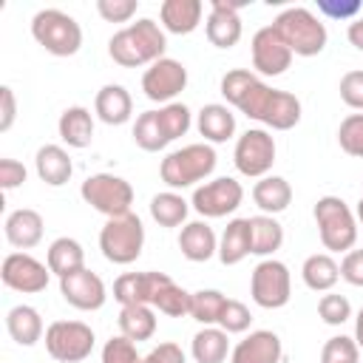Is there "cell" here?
Returning <instances> with one entry per match:
<instances>
[{"instance_id": "6da1fadb", "label": "cell", "mask_w": 363, "mask_h": 363, "mask_svg": "<svg viewBox=\"0 0 363 363\" xmlns=\"http://www.w3.org/2000/svg\"><path fill=\"white\" fill-rule=\"evenodd\" d=\"M164 48H167L164 28L156 20H150V17H142V20L130 23V26L119 28L108 40V54L122 68L153 65L156 60L164 57Z\"/></svg>"}, {"instance_id": "7a4b0ae2", "label": "cell", "mask_w": 363, "mask_h": 363, "mask_svg": "<svg viewBox=\"0 0 363 363\" xmlns=\"http://www.w3.org/2000/svg\"><path fill=\"white\" fill-rule=\"evenodd\" d=\"M216 162H218V156H216L213 145L193 142L179 150H170L159 164V176L170 190H184V187H193L196 182H204L207 176H213Z\"/></svg>"}, {"instance_id": "3957f363", "label": "cell", "mask_w": 363, "mask_h": 363, "mask_svg": "<svg viewBox=\"0 0 363 363\" xmlns=\"http://www.w3.org/2000/svg\"><path fill=\"white\" fill-rule=\"evenodd\" d=\"M320 244L329 252H349L357 244V216L337 196H320L312 207Z\"/></svg>"}, {"instance_id": "277c9868", "label": "cell", "mask_w": 363, "mask_h": 363, "mask_svg": "<svg viewBox=\"0 0 363 363\" xmlns=\"http://www.w3.org/2000/svg\"><path fill=\"white\" fill-rule=\"evenodd\" d=\"M272 28L284 37V43L289 45V51H292L295 57H315V54H320V51L326 48V40H329L326 26L320 23V17L312 14V11L303 9V6H289V9H284V11L275 17Z\"/></svg>"}, {"instance_id": "5b68a950", "label": "cell", "mask_w": 363, "mask_h": 363, "mask_svg": "<svg viewBox=\"0 0 363 363\" xmlns=\"http://www.w3.org/2000/svg\"><path fill=\"white\" fill-rule=\"evenodd\" d=\"M31 37L54 57H74L82 48L79 23L60 9H40L31 17Z\"/></svg>"}, {"instance_id": "8992f818", "label": "cell", "mask_w": 363, "mask_h": 363, "mask_svg": "<svg viewBox=\"0 0 363 363\" xmlns=\"http://www.w3.org/2000/svg\"><path fill=\"white\" fill-rule=\"evenodd\" d=\"M145 247V227L136 213H125L116 218H108L105 227L99 230V250L105 261L128 267L142 255Z\"/></svg>"}, {"instance_id": "52a82bcc", "label": "cell", "mask_w": 363, "mask_h": 363, "mask_svg": "<svg viewBox=\"0 0 363 363\" xmlns=\"http://www.w3.org/2000/svg\"><path fill=\"white\" fill-rule=\"evenodd\" d=\"M79 196L88 207H94L96 213H102L105 218H116L130 213L133 204V187L128 179L113 176V173H94L82 182Z\"/></svg>"}, {"instance_id": "ba28073f", "label": "cell", "mask_w": 363, "mask_h": 363, "mask_svg": "<svg viewBox=\"0 0 363 363\" xmlns=\"http://www.w3.org/2000/svg\"><path fill=\"white\" fill-rule=\"evenodd\" d=\"M250 295L261 309H281L292 298V275L289 267L278 258H264L255 264L250 275Z\"/></svg>"}, {"instance_id": "9c48e42d", "label": "cell", "mask_w": 363, "mask_h": 363, "mask_svg": "<svg viewBox=\"0 0 363 363\" xmlns=\"http://www.w3.org/2000/svg\"><path fill=\"white\" fill-rule=\"evenodd\" d=\"M94 329L82 320H54L45 329V352L60 363H79L94 352Z\"/></svg>"}, {"instance_id": "30bf717a", "label": "cell", "mask_w": 363, "mask_h": 363, "mask_svg": "<svg viewBox=\"0 0 363 363\" xmlns=\"http://www.w3.org/2000/svg\"><path fill=\"white\" fill-rule=\"evenodd\" d=\"M233 164L247 179H264L269 176L275 164V139L264 128H250L238 136L233 150Z\"/></svg>"}, {"instance_id": "8fae6325", "label": "cell", "mask_w": 363, "mask_h": 363, "mask_svg": "<svg viewBox=\"0 0 363 363\" xmlns=\"http://www.w3.org/2000/svg\"><path fill=\"white\" fill-rule=\"evenodd\" d=\"M244 201V187L233 176H218L213 182H204L193 190L190 207L207 221V218H224L235 213Z\"/></svg>"}, {"instance_id": "7c38bea8", "label": "cell", "mask_w": 363, "mask_h": 363, "mask_svg": "<svg viewBox=\"0 0 363 363\" xmlns=\"http://www.w3.org/2000/svg\"><path fill=\"white\" fill-rule=\"evenodd\" d=\"M184 88H187V68H184V62H179L173 57L156 60L142 74V91L150 102L170 105V102H176V96Z\"/></svg>"}, {"instance_id": "4fadbf2b", "label": "cell", "mask_w": 363, "mask_h": 363, "mask_svg": "<svg viewBox=\"0 0 363 363\" xmlns=\"http://www.w3.org/2000/svg\"><path fill=\"white\" fill-rule=\"evenodd\" d=\"M48 278H51V269L48 264L37 261L34 255L28 252H9L0 264V281L14 289V292H23V295H34V292H43L48 286Z\"/></svg>"}, {"instance_id": "5bb4252c", "label": "cell", "mask_w": 363, "mask_h": 363, "mask_svg": "<svg viewBox=\"0 0 363 363\" xmlns=\"http://www.w3.org/2000/svg\"><path fill=\"white\" fill-rule=\"evenodd\" d=\"M250 51H252V71L261 77H281L292 65V57H295L272 26H264L252 34Z\"/></svg>"}, {"instance_id": "9a60e30c", "label": "cell", "mask_w": 363, "mask_h": 363, "mask_svg": "<svg viewBox=\"0 0 363 363\" xmlns=\"http://www.w3.org/2000/svg\"><path fill=\"white\" fill-rule=\"evenodd\" d=\"M60 295L68 306L79 309V312H96L105 306L108 301V289H105V281L91 272L88 267L77 269V272H68L60 278Z\"/></svg>"}, {"instance_id": "2e32d148", "label": "cell", "mask_w": 363, "mask_h": 363, "mask_svg": "<svg viewBox=\"0 0 363 363\" xmlns=\"http://www.w3.org/2000/svg\"><path fill=\"white\" fill-rule=\"evenodd\" d=\"M238 9H244V3H230V0H213L210 3V14L204 23V34L210 40V45L216 48H233L241 40V17Z\"/></svg>"}, {"instance_id": "e0dca14e", "label": "cell", "mask_w": 363, "mask_h": 363, "mask_svg": "<svg viewBox=\"0 0 363 363\" xmlns=\"http://www.w3.org/2000/svg\"><path fill=\"white\" fill-rule=\"evenodd\" d=\"M167 281V272H156V269H147V272H122L116 281H113V301L119 306H136V303H145L150 306L159 286Z\"/></svg>"}, {"instance_id": "ac0fdd59", "label": "cell", "mask_w": 363, "mask_h": 363, "mask_svg": "<svg viewBox=\"0 0 363 363\" xmlns=\"http://www.w3.org/2000/svg\"><path fill=\"white\" fill-rule=\"evenodd\" d=\"M284 343L272 329H255L230 352V363H281Z\"/></svg>"}, {"instance_id": "d6986e66", "label": "cell", "mask_w": 363, "mask_h": 363, "mask_svg": "<svg viewBox=\"0 0 363 363\" xmlns=\"http://www.w3.org/2000/svg\"><path fill=\"white\" fill-rule=\"evenodd\" d=\"M43 216L31 207H20V210H11L6 216V224H3V233H6V241L17 250H31L43 241Z\"/></svg>"}, {"instance_id": "ffe728a7", "label": "cell", "mask_w": 363, "mask_h": 363, "mask_svg": "<svg viewBox=\"0 0 363 363\" xmlns=\"http://www.w3.org/2000/svg\"><path fill=\"white\" fill-rule=\"evenodd\" d=\"M179 250L187 261L193 264H204L210 261L213 255H218V238L213 233V227L199 218V221H187L179 233Z\"/></svg>"}, {"instance_id": "44dd1931", "label": "cell", "mask_w": 363, "mask_h": 363, "mask_svg": "<svg viewBox=\"0 0 363 363\" xmlns=\"http://www.w3.org/2000/svg\"><path fill=\"white\" fill-rule=\"evenodd\" d=\"M204 3L201 0H164L159 6V20L162 28L170 34H193L201 26Z\"/></svg>"}, {"instance_id": "7402d4cb", "label": "cell", "mask_w": 363, "mask_h": 363, "mask_svg": "<svg viewBox=\"0 0 363 363\" xmlns=\"http://www.w3.org/2000/svg\"><path fill=\"white\" fill-rule=\"evenodd\" d=\"M94 113L105 125H125L133 116V99H130L128 88L116 85V82L102 85L96 91V99H94Z\"/></svg>"}, {"instance_id": "603a6c76", "label": "cell", "mask_w": 363, "mask_h": 363, "mask_svg": "<svg viewBox=\"0 0 363 363\" xmlns=\"http://www.w3.org/2000/svg\"><path fill=\"white\" fill-rule=\"evenodd\" d=\"M247 255H252L250 218H233V221H227V227H224V233L218 238V261L224 267H235Z\"/></svg>"}, {"instance_id": "cb8c5ba5", "label": "cell", "mask_w": 363, "mask_h": 363, "mask_svg": "<svg viewBox=\"0 0 363 363\" xmlns=\"http://www.w3.org/2000/svg\"><path fill=\"white\" fill-rule=\"evenodd\" d=\"M34 170H37L40 182H45L48 187H62L74 173V162H71L65 147L43 145L37 150V156H34Z\"/></svg>"}, {"instance_id": "d4e9b609", "label": "cell", "mask_w": 363, "mask_h": 363, "mask_svg": "<svg viewBox=\"0 0 363 363\" xmlns=\"http://www.w3.org/2000/svg\"><path fill=\"white\" fill-rule=\"evenodd\" d=\"M252 201L264 216H278L292 204V184L284 176H264L252 184Z\"/></svg>"}, {"instance_id": "484cf974", "label": "cell", "mask_w": 363, "mask_h": 363, "mask_svg": "<svg viewBox=\"0 0 363 363\" xmlns=\"http://www.w3.org/2000/svg\"><path fill=\"white\" fill-rule=\"evenodd\" d=\"M6 329H9V335H11V340L17 346H34L37 340L45 337L43 318L28 303H17V306H11L6 312Z\"/></svg>"}, {"instance_id": "4316f807", "label": "cell", "mask_w": 363, "mask_h": 363, "mask_svg": "<svg viewBox=\"0 0 363 363\" xmlns=\"http://www.w3.org/2000/svg\"><path fill=\"white\" fill-rule=\"evenodd\" d=\"M196 128L204 136V142L221 145V142L233 139V133H235V113L221 102H210V105H204L199 111Z\"/></svg>"}, {"instance_id": "83f0119b", "label": "cell", "mask_w": 363, "mask_h": 363, "mask_svg": "<svg viewBox=\"0 0 363 363\" xmlns=\"http://www.w3.org/2000/svg\"><path fill=\"white\" fill-rule=\"evenodd\" d=\"M57 130H60V139L68 145V147H88L94 142V116L88 108L82 105H71L60 113V122H57Z\"/></svg>"}, {"instance_id": "f1b7e54d", "label": "cell", "mask_w": 363, "mask_h": 363, "mask_svg": "<svg viewBox=\"0 0 363 363\" xmlns=\"http://www.w3.org/2000/svg\"><path fill=\"white\" fill-rule=\"evenodd\" d=\"M45 264L51 269V275L62 278L68 272H77L85 267V250L77 238H68V235H60L48 244V252H45Z\"/></svg>"}, {"instance_id": "f546056e", "label": "cell", "mask_w": 363, "mask_h": 363, "mask_svg": "<svg viewBox=\"0 0 363 363\" xmlns=\"http://www.w3.org/2000/svg\"><path fill=\"white\" fill-rule=\"evenodd\" d=\"M230 352V335L218 326H204L190 340V354L196 363H224Z\"/></svg>"}, {"instance_id": "4dcf8cb0", "label": "cell", "mask_w": 363, "mask_h": 363, "mask_svg": "<svg viewBox=\"0 0 363 363\" xmlns=\"http://www.w3.org/2000/svg\"><path fill=\"white\" fill-rule=\"evenodd\" d=\"M301 278L312 292H332V286L340 281V264L329 252H315L303 261Z\"/></svg>"}, {"instance_id": "1f68e13d", "label": "cell", "mask_w": 363, "mask_h": 363, "mask_svg": "<svg viewBox=\"0 0 363 363\" xmlns=\"http://www.w3.org/2000/svg\"><path fill=\"white\" fill-rule=\"evenodd\" d=\"M116 320H119V332L133 343L150 340L156 335V312H153V306H145V303L122 306Z\"/></svg>"}, {"instance_id": "d6a6232c", "label": "cell", "mask_w": 363, "mask_h": 363, "mask_svg": "<svg viewBox=\"0 0 363 363\" xmlns=\"http://www.w3.org/2000/svg\"><path fill=\"white\" fill-rule=\"evenodd\" d=\"M298 122H301V99L295 94H289V91L275 88L261 125H267L272 130H292Z\"/></svg>"}, {"instance_id": "836d02e7", "label": "cell", "mask_w": 363, "mask_h": 363, "mask_svg": "<svg viewBox=\"0 0 363 363\" xmlns=\"http://www.w3.org/2000/svg\"><path fill=\"white\" fill-rule=\"evenodd\" d=\"M187 213H190V201L176 190H164L150 199V218L159 227H182L187 221Z\"/></svg>"}, {"instance_id": "e575fe53", "label": "cell", "mask_w": 363, "mask_h": 363, "mask_svg": "<svg viewBox=\"0 0 363 363\" xmlns=\"http://www.w3.org/2000/svg\"><path fill=\"white\" fill-rule=\"evenodd\" d=\"M250 233H252V255L272 258V252L281 250L284 244V227L275 216H252L250 218Z\"/></svg>"}, {"instance_id": "d590c367", "label": "cell", "mask_w": 363, "mask_h": 363, "mask_svg": "<svg viewBox=\"0 0 363 363\" xmlns=\"http://www.w3.org/2000/svg\"><path fill=\"white\" fill-rule=\"evenodd\" d=\"M133 142L147 153H159V150H164L170 145V139H167V133H164V128L159 122V111H145V113L136 116Z\"/></svg>"}, {"instance_id": "8d00e7d4", "label": "cell", "mask_w": 363, "mask_h": 363, "mask_svg": "<svg viewBox=\"0 0 363 363\" xmlns=\"http://www.w3.org/2000/svg\"><path fill=\"white\" fill-rule=\"evenodd\" d=\"M190 298H193V292H187V289H182L170 275H167V281L159 286V292H156V298H153V309H159L162 315H167V318H184V315H190Z\"/></svg>"}, {"instance_id": "74e56055", "label": "cell", "mask_w": 363, "mask_h": 363, "mask_svg": "<svg viewBox=\"0 0 363 363\" xmlns=\"http://www.w3.org/2000/svg\"><path fill=\"white\" fill-rule=\"evenodd\" d=\"M227 295L221 289H199L190 298V318L201 326H218V318L224 312Z\"/></svg>"}, {"instance_id": "f35d334b", "label": "cell", "mask_w": 363, "mask_h": 363, "mask_svg": "<svg viewBox=\"0 0 363 363\" xmlns=\"http://www.w3.org/2000/svg\"><path fill=\"white\" fill-rule=\"evenodd\" d=\"M159 122H162L167 139L176 142L179 136H184V133L190 130L193 113H190V108H187L184 102H170V105H162V108H159Z\"/></svg>"}, {"instance_id": "ab89813d", "label": "cell", "mask_w": 363, "mask_h": 363, "mask_svg": "<svg viewBox=\"0 0 363 363\" xmlns=\"http://www.w3.org/2000/svg\"><path fill=\"white\" fill-rule=\"evenodd\" d=\"M337 145L343 153L363 159V113H349L337 128Z\"/></svg>"}, {"instance_id": "60d3db41", "label": "cell", "mask_w": 363, "mask_h": 363, "mask_svg": "<svg viewBox=\"0 0 363 363\" xmlns=\"http://www.w3.org/2000/svg\"><path fill=\"white\" fill-rule=\"evenodd\" d=\"M320 363H360V349L354 337H346V335L329 337L320 349Z\"/></svg>"}, {"instance_id": "b9f144b4", "label": "cell", "mask_w": 363, "mask_h": 363, "mask_svg": "<svg viewBox=\"0 0 363 363\" xmlns=\"http://www.w3.org/2000/svg\"><path fill=\"white\" fill-rule=\"evenodd\" d=\"M318 315L326 326H340L352 318V303L346 295H337V292H326L320 301H318Z\"/></svg>"}, {"instance_id": "7bdbcfd3", "label": "cell", "mask_w": 363, "mask_h": 363, "mask_svg": "<svg viewBox=\"0 0 363 363\" xmlns=\"http://www.w3.org/2000/svg\"><path fill=\"white\" fill-rule=\"evenodd\" d=\"M250 323H252V315H250L247 303L227 298L224 312H221V318H218V329H224L227 335H241V332L250 329Z\"/></svg>"}, {"instance_id": "ee69618b", "label": "cell", "mask_w": 363, "mask_h": 363, "mask_svg": "<svg viewBox=\"0 0 363 363\" xmlns=\"http://www.w3.org/2000/svg\"><path fill=\"white\" fill-rule=\"evenodd\" d=\"M102 363H145V357L136 352V343L128 340L125 335H116L105 340L102 346Z\"/></svg>"}, {"instance_id": "f6af8a7d", "label": "cell", "mask_w": 363, "mask_h": 363, "mask_svg": "<svg viewBox=\"0 0 363 363\" xmlns=\"http://www.w3.org/2000/svg\"><path fill=\"white\" fill-rule=\"evenodd\" d=\"M139 9V0H96V11L105 23H128Z\"/></svg>"}, {"instance_id": "bcb514c9", "label": "cell", "mask_w": 363, "mask_h": 363, "mask_svg": "<svg viewBox=\"0 0 363 363\" xmlns=\"http://www.w3.org/2000/svg\"><path fill=\"white\" fill-rule=\"evenodd\" d=\"M340 99L354 108V111H363V71H346L340 77Z\"/></svg>"}, {"instance_id": "7dc6e473", "label": "cell", "mask_w": 363, "mask_h": 363, "mask_svg": "<svg viewBox=\"0 0 363 363\" xmlns=\"http://www.w3.org/2000/svg\"><path fill=\"white\" fill-rule=\"evenodd\" d=\"M340 278L352 286H363V250H349L340 261Z\"/></svg>"}, {"instance_id": "c3c4849f", "label": "cell", "mask_w": 363, "mask_h": 363, "mask_svg": "<svg viewBox=\"0 0 363 363\" xmlns=\"http://www.w3.org/2000/svg\"><path fill=\"white\" fill-rule=\"evenodd\" d=\"M26 176H28V170H26L23 162H17V159H0V187L3 190L20 187L26 182Z\"/></svg>"}, {"instance_id": "681fc988", "label": "cell", "mask_w": 363, "mask_h": 363, "mask_svg": "<svg viewBox=\"0 0 363 363\" xmlns=\"http://www.w3.org/2000/svg\"><path fill=\"white\" fill-rule=\"evenodd\" d=\"M145 363H187V357H184V352H182L179 343L164 340V343L153 346V349L145 354Z\"/></svg>"}, {"instance_id": "f907efd6", "label": "cell", "mask_w": 363, "mask_h": 363, "mask_svg": "<svg viewBox=\"0 0 363 363\" xmlns=\"http://www.w3.org/2000/svg\"><path fill=\"white\" fill-rule=\"evenodd\" d=\"M318 11L332 17V20H354V14L360 11V0H349V3H337V0H318Z\"/></svg>"}, {"instance_id": "816d5d0a", "label": "cell", "mask_w": 363, "mask_h": 363, "mask_svg": "<svg viewBox=\"0 0 363 363\" xmlns=\"http://www.w3.org/2000/svg\"><path fill=\"white\" fill-rule=\"evenodd\" d=\"M17 119V96L11 85H0V133H9Z\"/></svg>"}, {"instance_id": "f5cc1de1", "label": "cell", "mask_w": 363, "mask_h": 363, "mask_svg": "<svg viewBox=\"0 0 363 363\" xmlns=\"http://www.w3.org/2000/svg\"><path fill=\"white\" fill-rule=\"evenodd\" d=\"M346 37H349V43H352L357 51H363V17H354V20L349 23Z\"/></svg>"}, {"instance_id": "db71d44e", "label": "cell", "mask_w": 363, "mask_h": 363, "mask_svg": "<svg viewBox=\"0 0 363 363\" xmlns=\"http://www.w3.org/2000/svg\"><path fill=\"white\" fill-rule=\"evenodd\" d=\"M354 343H357V349L363 352V306H360L357 315H354Z\"/></svg>"}, {"instance_id": "11a10c76", "label": "cell", "mask_w": 363, "mask_h": 363, "mask_svg": "<svg viewBox=\"0 0 363 363\" xmlns=\"http://www.w3.org/2000/svg\"><path fill=\"white\" fill-rule=\"evenodd\" d=\"M354 216H357V221L363 224V196H360V201H357V210H354Z\"/></svg>"}]
</instances>
